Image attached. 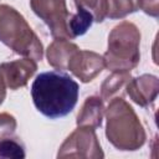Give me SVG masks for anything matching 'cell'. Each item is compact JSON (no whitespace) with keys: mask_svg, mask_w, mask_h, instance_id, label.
I'll list each match as a JSON object with an SVG mask.
<instances>
[{"mask_svg":"<svg viewBox=\"0 0 159 159\" xmlns=\"http://www.w3.org/2000/svg\"><path fill=\"white\" fill-rule=\"evenodd\" d=\"M76 7L89 11L96 22H102L106 19V0H73Z\"/></svg>","mask_w":159,"mask_h":159,"instance_id":"cell-16","label":"cell"},{"mask_svg":"<svg viewBox=\"0 0 159 159\" xmlns=\"http://www.w3.org/2000/svg\"><path fill=\"white\" fill-rule=\"evenodd\" d=\"M93 16L89 11L77 7L76 14H71L68 20V30L71 39H75L77 36H82L87 32V30L93 24Z\"/></svg>","mask_w":159,"mask_h":159,"instance_id":"cell-13","label":"cell"},{"mask_svg":"<svg viewBox=\"0 0 159 159\" xmlns=\"http://www.w3.org/2000/svg\"><path fill=\"white\" fill-rule=\"evenodd\" d=\"M139 10L138 0H106V17L123 19Z\"/></svg>","mask_w":159,"mask_h":159,"instance_id":"cell-14","label":"cell"},{"mask_svg":"<svg viewBox=\"0 0 159 159\" xmlns=\"http://www.w3.org/2000/svg\"><path fill=\"white\" fill-rule=\"evenodd\" d=\"M106 137L118 150L133 152L142 148L147 134L139 117L122 97H113L106 109Z\"/></svg>","mask_w":159,"mask_h":159,"instance_id":"cell-2","label":"cell"},{"mask_svg":"<svg viewBox=\"0 0 159 159\" xmlns=\"http://www.w3.org/2000/svg\"><path fill=\"white\" fill-rule=\"evenodd\" d=\"M37 70V63L34 58L25 57L22 60H15L4 62L0 65V72L7 88L16 91L27 84L29 80Z\"/></svg>","mask_w":159,"mask_h":159,"instance_id":"cell-8","label":"cell"},{"mask_svg":"<svg viewBox=\"0 0 159 159\" xmlns=\"http://www.w3.org/2000/svg\"><path fill=\"white\" fill-rule=\"evenodd\" d=\"M25 157V147L19 138H0V158L24 159Z\"/></svg>","mask_w":159,"mask_h":159,"instance_id":"cell-15","label":"cell"},{"mask_svg":"<svg viewBox=\"0 0 159 159\" xmlns=\"http://www.w3.org/2000/svg\"><path fill=\"white\" fill-rule=\"evenodd\" d=\"M125 89L130 99L140 107H148L158 96L159 80L154 75H142L130 78L125 84Z\"/></svg>","mask_w":159,"mask_h":159,"instance_id":"cell-9","label":"cell"},{"mask_svg":"<svg viewBox=\"0 0 159 159\" xmlns=\"http://www.w3.org/2000/svg\"><path fill=\"white\" fill-rule=\"evenodd\" d=\"M103 68V56L88 50H77L67 65V70L83 83H88L94 80Z\"/></svg>","mask_w":159,"mask_h":159,"instance_id":"cell-7","label":"cell"},{"mask_svg":"<svg viewBox=\"0 0 159 159\" xmlns=\"http://www.w3.org/2000/svg\"><path fill=\"white\" fill-rule=\"evenodd\" d=\"M104 153L93 128L78 127L61 144L57 158H87L102 159Z\"/></svg>","mask_w":159,"mask_h":159,"instance_id":"cell-5","label":"cell"},{"mask_svg":"<svg viewBox=\"0 0 159 159\" xmlns=\"http://www.w3.org/2000/svg\"><path fill=\"white\" fill-rule=\"evenodd\" d=\"M30 6L47 25L52 37L72 40L68 30L71 12L67 10L66 0H30Z\"/></svg>","mask_w":159,"mask_h":159,"instance_id":"cell-6","label":"cell"},{"mask_svg":"<svg viewBox=\"0 0 159 159\" xmlns=\"http://www.w3.org/2000/svg\"><path fill=\"white\" fill-rule=\"evenodd\" d=\"M80 50L78 46L66 39H55L46 50V57L50 66L57 70H67L72 55Z\"/></svg>","mask_w":159,"mask_h":159,"instance_id":"cell-11","label":"cell"},{"mask_svg":"<svg viewBox=\"0 0 159 159\" xmlns=\"http://www.w3.org/2000/svg\"><path fill=\"white\" fill-rule=\"evenodd\" d=\"M130 78L132 77L128 71H113L112 75L106 77L101 86V98L106 101L112 99L122 91V88L125 87Z\"/></svg>","mask_w":159,"mask_h":159,"instance_id":"cell-12","label":"cell"},{"mask_svg":"<svg viewBox=\"0 0 159 159\" xmlns=\"http://www.w3.org/2000/svg\"><path fill=\"white\" fill-rule=\"evenodd\" d=\"M138 7L149 16H159V0H138Z\"/></svg>","mask_w":159,"mask_h":159,"instance_id":"cell-18","label":"cell"},{"mask_svg":"<svg viewBox=\"0 0 159 159\" xmlns=\"http://www.w3.org/2000/svg\"><path fill=\"white\" fill-rule=\"evenodd\" d=\"M140 31L129 21L114 26L108 36V48L103 55L104 67L111 71H130L140 60Z\"/></svg>","mask_w":159,"mask_h":159,"instance_id":"cell-4","label":"cell"},{"mask_svg":"<svg viewBox=\"0 0 159 159\" xmlns=\"http://www.w3.org/2000/svg\"><path fill=\"white\" fill-rule=\"evenodd\" d=\"M5 97H6V84H5L4 78L1 76V72H0V104L4 102Z\"/></svg>","mask_w":159,"mask_h":159,"instance_id":"cell-19","label":"cell"},{"mask_svg":"<svg viewBox=\"0 0 159 159\" xmlns=\"http://www.w3.org/2000/svg\"><path fill=\"white\" fill-rule=\"evenodd\" d=\"M78 92V83L60 70L37 75L31 86V97L36 109L50 119L70 114L77 104Z\"/></svg>","mask_w":159,"mask_h":159,"instance_id":"cell-1","label":"cell"},{"mask_svg":"<svg viewBox=\"0 0 159 159\" xmlns=\"http://www.w3.org/2000/svg\"><path fill=\"white\" fill-rule=\"evenodd\" d=\"M0 41L15 53L41 61L43 46L25 17L12 6L0 5Z\"/></svg>","mask_w":159,"mask_h":159,"instance_id":"cell-3","label":"cell"},{"mask_svg":"<svg viewBox=\"0 0 159 159\" xmlns=\"http://www.w3.org/2000/svg\"><path fill=\"white\" fill-rule=\"evenodd\" d=\"M104 114L103 99L98 96L87 97L77 114V127H89L98 128L102 125V119Z\"/></svg>","mask_w":159,"mask_h":159,"instance_id":"cell-10","label":"cell"},{"mask_svg":"<svg viewBox=\"0 0 159 159\" xmlns=\"http://www.w3.org/2000/svg\"><path fill=\"white\" fill-rule=\"evenodd\" d=\"M17 122L14 116L9 113H0V138L11 137L15 133Z\"/></svg>","mask_w":159,"mask_h":159,"instance_id":"cell-17","label":"cell"}]
</instances>
